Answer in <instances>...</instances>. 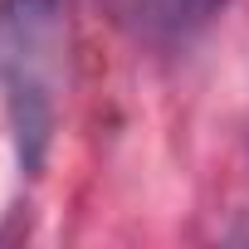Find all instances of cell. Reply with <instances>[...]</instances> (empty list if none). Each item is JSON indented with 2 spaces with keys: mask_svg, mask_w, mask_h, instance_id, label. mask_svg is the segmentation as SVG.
<instances>
[{
  "mask_svg": "<svg viewBox=\"0 0 249 249\" xmlns=\"http://www.w3.org/2000/svg\"><path fill=\"white\" fill-rule=\"evenodd\" d=\"M69 0H0V107L30 176L44 171L69 88Z\"/></svg>",
  "mask_w": 249,
  "mask_h": 249,
  "instance_id": "obj_1",
  "label": "cell"
},
{
  "mask_svg": "<svg viewBox=\"0 0 249 249\" xmlns=\"http://www.w3.org/2000/svg\"><path fill=\"white\" fill-rule=\"evenodd\" d=\"M220 10L225 0H132V25L152 49H186L215 25Z\"/></svg>",
  "mask_w": 249,
  "mask_h": 249,
  "instance_id": "obj_2",
  "label": "cell"
}]
</instances>
